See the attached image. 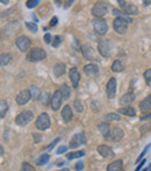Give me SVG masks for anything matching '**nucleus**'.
Masks as SVG:
<instances>
[{
    "instance_id": "1",
    "label": "nucleus",
    "mask_w": 151,
    "mask_h": 171,
    "mask_svg": "<svg viewBox=\"0 0 151 171\" xmlns=\"http://www.w3.org/2000/svg\"><path fill=\"white\" fill-rule=\"evenodd\" d=\"M107 12H108V5L104 1H98L92 7V14L96 19H101L104 15H106Z\"/></svg>"
},
{
    "instance_id": "2",
    "label": "nucleus",
    "mask_w": 151,
    "mask_h": 171,
    "mask_svg": "<svg viewBox=\"0 0 151 171\" xmlns=\"http://www.w3.org/2000/svg\"><path fill=\"white\" fill-rule=\"evenodd\" d=\"M33 118H34L33 112L29 110H26L17 114L15 122H17V126H26V125H28L29 122L33 120Z\"/></svg>"
},
{
    "instance_id": "3",
    "label": "nucleus",
    "mask_w": 151,
    "mask_h": 171,
    "mask_svg": "<svg viewBox=\"0 0 151 171\" xmlns=\"http://www.w3.org/2000/svg\"><path fill=\"white\" fill-rule=\"evenodd\" d=\"M35 127L40 130H47L50 127V118L47 113H41L35 122Z\"/></svg>"
},
{
    "instance_id": "4",
    "label": "nucleus",
    "mask_w": 151,
    "mask_h": 171,
    "mask_svg": "<svg viewBox=\"0 0 151 171\" xmlns=\"http://www.w3.org/2000/svg\"><path fill=\"white\" fill-rule=\"evenodd\" d=\"M45 57H47V52L43 49H40V48H33L27 56L28 61L30 62H40L44 60Z\"/></svg>"
},
{
    "instance_id": "5",
    "label": "nucleus",
    "mask_w": 151,
    "mask_h": 171,
    "mask_svg": "<svg viewBox=\"0 0 151 171\" xmlns=\"http://www.w3.org/2000/svg\"><path fill=\"white\" fill-rule=\"evenodd\" d=\"M98 51L102 57H109L112 55V43L111 41H100L98 43Z\"/></svg>"
},
{
    "instance_id": "6",
    "label": "nucleus",
    "mask_w": 151,
    "mask_h": 171,
    "mask_svg": "<svg viewBox=\"0 0 151 171\" xmlns=\"http://www.w3.org/2000/svg\"><path fill=\"white\" fill-rule=\"evenodd\" d=\"M113 28L114 30L119 34H124L128 29V21L124 20L122 17H116L113 21Z\"/></svg>"
},
{
    "instance_id": "7",
    "label": "nucleus",
    "mask_w": 151,
    "mask_h": 171,
    "mask_svg": "<svg viewBox=\"0 0 151 171\" xmlns=\"http://www.w3.org/2000/svg\"><path fill=\"white\" fill-rule=\"evenodd\" d=\"M93 28L94 30L98 34L100 35H104L108 32V25H107V21L104 20L102 17L101 19H94L93 20Z\"/></svg>"
},
{
    "instance_id": "8",
    "label": "nucleus",
    "mask_w": 151,
    "mask_h": 171,
    "mask_svg": "<svg viewBox=\"0 0 151 171\" xmlns=\"http://www.w3.org/2000/svg\"><path fill=\"white\" fill-rule=\"evenodd\" d=\"M63 94H62L61 90H57V91H55L54 92V94H52V97H51V108L54 111H58L59 108H61L62 106V103H63Z\"/></svg>"
},
{
    "instance_id": "9",
    "label": "nucleus",
    "mask_w": 151,
    "mask_h": 171,
    "mask_svg": "<svg viewBox=\"0 0 151 171\" xmlns=\"http://www.w3.org/2000/svg\"><path fill=\"white\" fill-rule=\"evenodd\" d=\"M116 87H118L116 78L112 77L109 80H108V83H107V85H106V93H107V97H108L109 99L115 98V94H116Z\"/></svg>"
},
{
    "instance_id": "10",
    "label": "nucleus",
    "mask_w": 151,
    "mask_h": 171,
    "mask_svg": "<svg viewBox=\"0 0 151 171\" xmlns=\"http://www.w3.org/2000/svg\"><path fill=\"white\" fill-rule=\"evenodd\" d=\"M118 2L121 5L122 10L126 12V14H128V15H137L138 14L137 7L133 5L131 2H127V1H122V0H119Z\"/></svg>"
},
{
    "instance_id": "11",
    "label": "nucleus",
    "mask_w": 151,
    "mask_h": 171,
    "mask_svg": "<svg viewBox=\"0 0 151 171\" xmlns=\"http://www.w3.org/2000/svg\"><path fill=\"white\" fill-rule=\"evenodd\" d=\"M15 44H17V47L21 50V51H27L32 43H30V39H29V37L25 36V35H21V36H19L17 39Z\"/></svg>"
},
{
    "instance_id": "12",
    "label": "nucleus",
    "mask_w": 151,
    "mask_h": 171,
    "mask_svg": "<svg viewBox=\"0 0 151 171\" xmlns=\"http://www.w3.org/2000/svg\"><path fill=\"white\" fill-rule=\"evenodd\" d=\"M15 99H17V105H20V106L26 105L29 100L32 99V95H30L29 90H22V91H20V92L17 93Z\"/></svg>"
},
{
    "instance_id": "13",
    "label": "nucleus",
    "mask_w": 151,
    "mask_h": 171,
    "mask_svg": "<svg viewBox=\"0 0 151 171\" xmlns=\"http://www.w3.org/2000/svg\"><path fill=\"white\" fill-rule=\"evenodd\" d=\"M84 73L87 77H95L96 75H99V66L96 64L90 63L84 66Z\"/></svg>"
},
{
    "instance_id": "14",
    "label": "nucleus",
    "mask_w": 151,
    "mask_h": 171,
    "mask_svg": "<svg viewBox=\"0 0 151 171\" xmlns=\"http://www.w3.org/2000/svg\"><path fill=\"white\" fill-rule=\"evenodd\" d=\"M98 153L102 156V157H105V158H112L113 156H114V151L111 147H108L106 144H101L98 147Z\"/></svg>"
},
{
    "instance_id": "15",
    "label": "nucleus",
    "mask_w": 151,
    "mask_h": 171,
    "mask_svg": "<svg viewBox=\"0 0 151 171\" xmlns=\"http://www.w3.org/2000/svg\"><path fill=\"white\" fill-rule=\"evenodd\" d=\"M70 80L72 83L73 87H78L79 80H80V73H79L77 68H71L70 69Z\"/></svg>"
},
{
    "instance_id": "16",
    "label": "nucleus",
    "mask_w": 151,
    "mask_h": 171,
    "mask_svg": "<svg viewBox=\"0 0 151 171\" xmlns=\"http://www.w3.org/2000/svg\"><path fill=\"white\" fill-rule=\"evenodd\" d=\"M123 135H124V132L121 128L114 127L112 129V133H111V140L114 141V142H119L123 138Z\"/></svg>"
},
{
    "instance_id": "17",
    "label": "nucleus",
    "mask_w": 151,
    "mask_h": 171,
    "mask_svg": "<svg viewBox=\"0 0 151 171\" xmlns=\"http://www.w3.org/2000/svg\"><path fill=\"white\" fill-rule=\"evenodd\" d=\"M81 54L84 56L86 60H89V61H93L94 60V51L92 49V47L91 45H83L81 47Z\"/></svg>"
},
{
    "instance_id": "18",
    "label": "nucleus",
    "mask_w": 151,
    "mask_h": 171,
    "mask_svg": "<svg viewBox=\"0 0 151 171\" xmlns=\"http://www.w3.org/2000/svg\"><path fill=\"white\" fill-rule=\"evenodd\" d=\"M73 116L72 113V108L70 107V105H65L62 110V118H63V121L64 122H69Z\"/></svg>"
},
{
    "instance_id": "19",
    "label": "nucleus",
    "mask_w": 151,
    "mask_h": 171,
    "mask_svg": "<svg viewBox=\"0 0 151 171\" xmlns=\"http://www.w3.org/2000/svg\"><path fill=\"white\" fill-rule=\"evenodd\" d=\"M98 129L101 133V135L105 138H111V129H109V125L106 122H101L98 125Z\"/></svg>"
},
{
    "instance_id": "20",
    "label": "nucleus",
    "mask_w": 151,
    "mask_h": 171,
    "mask_svg": "<svg viewBox=\"0 0 151 171\" xmlns=\"http://www.w3.org/2000/svg\"><path fill=\"white\" fill-rule=\"evenodd\" d=\"M135 100V94L133 92H128V93L123 94L120 99V104L123 106H129Z\"/></svg>"
},
{
    "instance_id": "21",
    "label": "nucleus",
    "mask_w": 151,
    "mask_h": 171,
    "mask_svg": "<svg viewBox=\"0 0 151 171\" xmlns=\"http://www.w3.org/2000/svg\"><path fill=\"white\" fill-rule=\"evenodd\" d=\"M65 71H66V66H65V64L64 63H57V64H55V66H54V75L56 76V77H61V76H63L64 73H65Z\"/></svg>"
},
{
    "instance_id": "22",
    "label": "nucleus",
    "mask_w": 151,
    "mask_h": 171,
    "mask_svg": "<svg viewBox=\"0 0 151 171\" xmlns=\"http://www.w3.org/2000/svg\"><path fill=\"white\" fill-rule=\"evenodd\" d=\"M138 107H140V110L142 111V112H148V111L150 110L151 108V94L149 97H146L144 100L141 101Z\"/></svg>"
},
{
    "instance_id": "23",
    "label": "nucleus",
    "mask_w": 151,
    "mask_h": 171,
    "mask_svg": "<svg viewBox=\"0 0 151 171\" xmlns=\"http://www.w3.org/2000/svg\"><path fill=\"white\" fill-rule=\"evenodd\" d=\"M122 170V161L116 160L107 165V171H120Z\"/></svg>"
},
{
    "instance_id": "24",
    "label": "nucleus",
    "mask_w": 151,
    "mask_h": 171,
    "mask_svg": "<svg viewBox=\"0 0 151 171\" xmlns=\"http://www.w3.org/2000/svg\"><path fill=\"white\" fill-rule=\"evenodd\" d=\"M118 112L119 113H121V114H123V115H126V116H135L136 115V111H135V108L130 107V106H128V107H121Z\"/></svg>"
},
{
    "instance_id": "25",
    "label": "nucleus",
    "mask_w": 151,
    "mask_h": 171,
    "mask_svg": "<svg viewBox=\"0 0 151 171\" xmlns=\"http://www.w3.org/2000/svg\"><path fill=\"white\" fill-rule=\"evenodd\" d=\"M29 92H30V95H32V99L33 100H39L42 95H41V91L37 86H30L29 87Z\"/></svg>"
},
{
    "instance_id": "26",
    "label": "nucleus",
    "mask_w": 151,
    "mask_h": 171,
    "mask_svg": "<svg viewBox=\"0 0 151 171\" xmlns=\"http://www.w3.org/2000/svg\"><path fill=\"white\" fill-rule=\"evenodd\" d=\"M124 70V65H123V63L121 61H114V63L112 64V71L113 72H122Z\"/></svg>"
},
{
    "instance_id": "27",
    "label": "nucleus",
    "mask_w": 151,
    "mask_h": 171,
    "mask_svg": "<svg viewBox=\"0 0 151 171\" xmlns=\"http://www.w3.org/2000/svg\"><path fill=\"white\" fill-rule=\"evenodd\" d=\"M113 14H114L116 17H122V19L127 20L128 22H131V19L129 17L128 14H126L124 12H121L120 10H118V8H114V10H113Z\"/></svg>"
},
{
    "instance_id": "28",
    "label": "nucleus",
    "mask_w": 151,
    "mask_h": 171,
    "mask_svg": "<svg viewBox=\"0 0 151 171\" xmlns=\"http://www.w3.org/2000/svg\"><path fill=\"white\" fill-rule=\"evenodd\" d=\"M49 160H50V156H49V155L42 154L39 158L36 160V164H37V165H44V164H47V163L49 162Z\"/></svg>"
},
{
    "instance_id": "29",
    "label": "nucleus",
    "mask_w": 151,
    "mask_h": 171,
    "mask_svg": "<svg viewBox=\"0 0 151 171\" xmlns=\"http://www.w3.org/2000/svg\"><path fill=\"white\" fill-rule=\"evenodd\" d=\"M85 155L84 150H79V151H72L70 154L66 155L67 160H74V158H79V157H83Z\"/></svg>"
},
{
    "instance_id": "30",
    "label": "nucleus",
    "mask_w": 151,
    "mask_h": 171,
    "mask_svg": "<svg viewBox=\"0 0 151 171\" xmlns=\"http://www.w3.org/2000/svg\"><path fill=\"white\" fill-rule=\"evenodd\" d=\"M61 92L63 94V98L64 99H69L70 95H71V90H70V87L67 86L66 84H63L61 86Z\"/></svg>"
},
{
    "instance_id": "31",
    "label": "nucleus",
    "mask_w": 151,
    "mask_h": 171,
    "mask_svg": "<svg viewBox=\"0 0 151 171\" xmlns=\"http://www.w3.org/2000/svg\"><path fill=\"white\" fill-rule=\"evenodd\" d=\"M120 116L116 113H108L105 115V121H120Z\"/></svg>"
},
{
    "instance_id": "32",
    "label": "nucleus",
    "mask_w": 151,
    "mask_h": 171,
    "mask_svg": "<svg viewBox=\"0 0 151 171\" xmlns=\"http://www.w3.org/2000/svg\"><path fill=\"white\" fill-rule=\"evenodd\" d=\"M11 58L12 57L9 54H2V55L0 56V64H1V66L7 65L9 63V61H11Z\"/></svg>"
},
{
    "instance_id": "33",
    "label": "nucleus",
    "mask_w": 151,
    "mask_h": 171,
    "mask_svg": "<svg viewBox=\"0 0 151 171\" xmlns=\"http://www.w3.org/2000/svg\"><path fill=\"white\" fill-rule=\"evenodd\" d=\"M0 105H1V108H0V118H1V119H4L5 115H6V112H7V110H8V107H7V103L2 99L1 101H0Z\"/></svg>"
},
{
    "instance_id": "34",
    "label": "nucleus",
    "mask_w": 151,
    "mask_h": 171,
    "mask_svg": "<svg viewBox=\"0 0 151 171\" xmlns=\"http://www.w3.org/2000/svg\"><path fill=\"white\" fill-rule=\"evenodd\" d=\"M73 107H74V110L77 111L78 113H81V112L84 111V105H83L81 100H79V99L74 100V103H73Z\"/></svg>"
},
{
    "instance_id": "35",
    "label": "nucleus",
    "mask_w": 151,
    "mask_h": 171,
    "mask_svg": "<svg viewBox=\"0 0 151 171\" xmlns=\"http://www.w3.org/2000/svg\"><path fill=\"white\" fill-rule=\"evenodd\" d=\"M41 101H42V104H43V105H48V104H49V101L51 103L50 94L48 93V92L43 93L42 94V98H41Z\"/></svg>"
},
{
    "instance_id": "36",
    "label": "nucleus",
    "mask_w": 151,
    "mask_h": 171,
    "mask_svg": "<svg viewBox=\"0 0 151 171\" xmlns=\"http://www.w3.org/2000/svg\"><path fill=\"white\" fill-rule=\"evenodd\" d=\"M79 146H80V142L78 141L77 136H76V135H73V138H71V141H70V148L74 149V148H77V147H79Z\"/></svg>"
},
{
    "instance_id": "37",
    "label": "nucleus",
    "mask_w": 151,
    "mask_h": 171,
    "mask_svg": "<svg viewBox=\"0 0 151 171\" xmlns=\"http://www.w3.org/2000/svg\"><path fill=\"white\" fill-rule=\"evenodd\" d=\"M20 171H35V169L33 168V165H30L28 162H23L21 164V170Z\"/></svg>"
},
{
    "instance_id": "38",
    "label": "nucleus",
    "mask_w": 151,
    "mask_h": 171,
    "mask_svg": "<svg viewBox=\"0 0 151 171\" xmlns=\"http://www.w3.org/2000/svg\"><path fill=\"white\" fill-rule=\"evenodd\" d=\"M61 43H62V37L59 36V35H57V36H55L54 40H52V43H51V45H52L54 48H58V47L61 45Z\"/></svg>"
},
{
    "instance_id": "39",
    "label": "nucleus",
    "mask_w": 151,
    "mask_h": 171,
    "mask_svg": "<svg viewBox=\"0 0 151 171\" xmlns=\"http://www.w3.org/2000/svg\"><path fill=\"white\" fill-rule=\"evenodd\" d=\"M77 138H78V141L80 142V144H85L86 143V135H85L84 133H77V134H74Z\"/></svg>"
},
{
    "instance_id": "40",
    "label": "nucleus",
    "mask_w": 151,
    "mask_h": 171,
    "mask_svg": "<svg viewBox=\"0 0 151 171\" xmlns=\"http://www.w3.org/2000/svg\"><path fill=\"white\" fill-rule=\"evenodd\" d=\"M26 27L28 28L30 32H33V33H36V32H37V26H36V23H34V22H26Z\"/></svg>"
},
{
    "instance_id": "41",
    "label": "nucleus",
    "mask_w": 151,
    "mask_h": 171,
    "mask_svg": "<svg viewBox=\"0 0 151 171\" xmlns=\"http://www.w3.org/2000/svg\"><path fill=\"white\" fill-rule=\"evenodd\" d=\"M144 79H145L146 84L150 85L151 84V69H148V70L144 72Z\"/></svg>"
},
{
    "instance_id": "42",
    "label": "nucleus",
    "mask_w": 151,
    "mask_h": 171,
    "mask_svg": "<svg viewBox=\"0 0 151 171\" xmlns=\"http://www.w3.org/2000/svg\"><path fill=\"white\" fill-rule=\"evenodd\" d=\"M40 4L39 0H29V1H27L26 2V5H27V7L28 8H33V7H36V6Z\"/></svg>"
},
{
    "instance_id": "43",
    "label": "nucleus",
    "mask_w": 151,
    "mask_h": 171,
    "mask_svg": "<svg viewBox=\"0 0 151 171\" xmlns=\"http://www.w3.org/2000/svg\"><path fill=\"white\" fill-rule=\"evenodd\" d=\"M150 147H151V143H149V144H148V146H146V147H145V148H144V150L142 151V154H141L140 156H138V158H137V163H140L141 160H142V158L144 157V155H145L146 153H148V150L150 149Z\"/></svg>"
},
{
    "instance_id": "44",
    "label": "nucleus",
    "mask_w": 151,
    "mask_h": 171,
    "mask_svg": "<svg viewBox=\"0 0 151 171\" xmlns=\"http://www.w3.org/2000/svg\"><path fill=\"white\" fill-rule=\"evenodd\" d=\"M59 141H61V138H56V140H54V141L50 143V146H48V147H47V150H51L57 143H58V142H59Z\"/></svg>"
},
{
    "instance_id": "45",
    "label": "nucleus",
    "mask_w": 151,
    "mask_h": 171,
    "mask_svg": "<svg viewBox=\"0 0 151 171\" xmlns=\"http://www.w3.org/2000/svg\"><path fill=\"white\" fill-rule=\"evenodd\" d=\"M67 150V147H65V146H62V147H59L58 149H57L56 154L57 155H61V154H64L65 151Z\"/></svg>"
},
{
    "instance_id": "46",
    "label": "nucleus",
    "mask_w": 151,
    "mask_h": 171,
    "mask_svg": "<svg viewBox=\"0 0 151 171\" xmlns=\"http://www.w3.org/2000/svg\"><path fill=\"white\" fill-rule=\"evenodd\" d=\"M33 138H34V142H35V143H39L40 141L42 140V135H40V134H36V133H35V134H33Z\"/></svg>"
},
{
    "instance_id": "47",
    "label": "nucleus",
    "mask_w": 151,
    "mask_h": 171,
    "mask_svg": "<svg viewBox=\"0 0 151 171\" xmlns=\"http://www.w3.org/2000/svg\"><path fill=\"white\" fill-rule=\"evenodd\" d=\"M74 169L77 171H81L84 169V162H78V163L76 164V166H74Z\"/></svg>"
},
{
    "instance_id": "48",
    "label": "nucleus",
    "mask_w": 151,
    "mask_h": 171,
    "mask_svg": "<svg viewBox=\"0 0 151 171\" xmlns=\"http://www.w3.org/2000/svg\"><path fill=\"white\" fill-rule=\"evenodd\" d=\"M44 41H45V43H52V42H51V35L49 33H47L44 35Z\"/></svg>"
},
{
    "instance_id": "49",
    "label": "nucleus",
    "mask_w": 151,
    "mask_h": 171,
    "mask_svg": "<svg viewBox=\"0 0 151 171\" xmlns=\"http://www.w3.org/2000/svg\"><path fill=\"white\" fill-rule=\"evenodd\" d=\"M146 163V161H145V158H144V160H142L140 162V164H138V165H137V168H136V169H135V171H140L141 169H142V166L144 165V164H145Z\"/></svg>"
},
{
    "instance_id": "50",
    "label": "nucleus",
    "mask_w": 151,
    "mask_h": 171,
    "mask_svg": "<svg viewBox=\"0 0 151 171\" xmlns=\"http://www.w3.org/2000/svg\"><path fill=\"white\" fill-rule=\"evenodd\" d=\"M57 22H58V19H57V17H54L52 19L50 20V27H54V26H56L57 25Z\"/></svg>"
},
{
    "instance_id": "51",
    "label": "nucleus",
    "mask_w": 151,
    "mask_h": 171,
    "mask_svg": "<svg viewBox=\"0 0 151 171\" xmlns=\"http://www.w3.org/2000/svg\"><path fill=\"white\" fill-rule=\"evenodd\" d=\"M141 121H145V120H150L151 119V113H149V114H145V115H142L140 118Z\"/></svg>"
},
{
    "instance_id": "52",
    "label": "nucleus",
    "mask_w": 151,
    "mask_h": 171,
    "mask_svg": "<svg viewBox=\"0 0 151 171\" xmlns=\"http://www.w3.org/2000/svg\"><path fill=\"white\" fill-rule=\"evenodd\" d=\"M151 4V1H143V5L144 6H149Z\"/></svg>"
},
{
    "instance_id": "53",
    "label": "nucleus",
    "mask_w": 151,
    "mask_h": 171,
    "mask_svg": "<svg viewBox=\"0 0 151 171\" xmlns=\"http://www.w3.org/2000/svg\"><path fill=\"white\" fill-rule=\"evenodd\" d=\"M57 165H58V166L64 165V162H63V161H61V162H57Z\"/></svg>"
},
{
    "instance_id": "54",
    "label": "nucleus",
    "mask_w": 151,
    "mask_h": 171,
    "mask_svg": "<svg viewBox=\"0 0 151 171\" xmlns=\"http://www.w3.org/2000/svg\"><path fill=\"white\" fill-rule=\"evenodd\" d=\"M0 150H1V156H2V155H4V148H2V147H1V148H0Z\"/></svg>"
},
{
    "instance_id": "55",
    "label": "nucleus",
    "mask_w": 151,
    "mask_h": 171,
    "mask_svg": "<svg viewBox=\"0 0 151 171\" xmlns=\"http://www.w3.org/2000/svg\"><path fill=\"white\" fill-rule=\"evenodd\" d=\"M59 171H69V169H62V170H59Z\"/></svg>"
},
{
    "instance_id": "56",
    "label": "nucleus",
    "mask_w": 151,
    "mask_h": 171,
    "mask_svg": "<svg viewBox=\"0 0 151 171\" xmlns=\"http://www.w3.org/2000/svg\"><path fill=\"white\" fill-rule=\"evenodd\" d=\"M120 171H123V170H120Z\"/></svg>"
}]
</instances>
